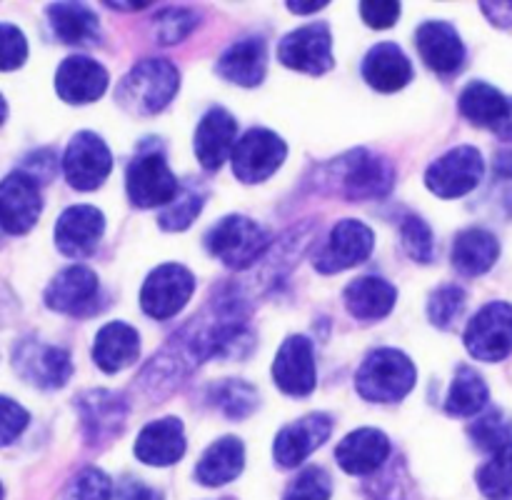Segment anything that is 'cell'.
I'll use <instances>...</instances> for the list:
<instances>
[{
  "mask_svg": "<svg viewBox=\"0 0 512 500\" xmlns=\"http://www.w3.org/2000/svg\"><path fill=\"white\" fill-rule=\"evenodd\" d=\"M180 73L168 60H143L118 85V103L135 115L160 113L175 98Z\"/></svg>",
  "mask_w": 512,
  "mask_h": 500,
  "instance_id": "6da1fadb",
  "label": "cell"
},
{
  "mask_svg": "<svg viewBox=\"0 0 512 500\" xmlns=\"http://www.w3.org/2000/svg\"><path fill=\"white\" fill-rule=\"evenodd\" d=\"M418 380L413 360L395 348L373 350L355 375V388L370 403H398Z\"/></svg>",
  "mask_w": 512,
  "mask_h": 500,
  "instance_id": "7a4b0ae2",
  "label": "cell"
},
{
  "mask_svg": "<svg viewBox=\"0 0 512 500\" xmlns=\"http://www.w3.org/2000/svg\"><path fill=\"white\" fill-rule=\"evenodd\" d=\"M210 255L228 268H248L268 248V233L245 215H228L205 235Z\"/></svg>",
  "mask_w": 512,
  "mask_h": 500,
  "instance_id": "3957f363",
  "label": "cell"
},
{
  "mask_svg": "<svg viewBox=\"0 0 512 500\" xmlns=\"http://www.w3.org/2000/svg\"><path fill=\"white\" fill-rule=\"evenodd\" d=\"M130 203L138 208H165L180 193L178 178L160 153H143L133 158L125 175Z\"/></svg>",
  "mask_w": 512,
  "mask_h": 500,
  "instance_id": "277c9868",
  "label": "cell"
},
{
  "mask_svg": "<svg viewBox=\"0 0 512 500\" xmlns=\"http://www.w3.org/2000/svg\"><path fill=\"white\" fill-rule=\"evenodd\" d=\"M288 155V145L273 130L253 128L235 143L233 155V173L243 183H263L275 170L283 165Z\"/></svg>",
  "mask_w": 512,
  "mask_h": 500,
  "instance_id": "5b68a950",
  "label": "cell"
},
{
  "mask_svg": "<svg viewBox=\"0 0 512 500\" xmlns=\"http://www.w3.org/2000/svg\"><path fill=\"white\" fill-rule=\"evenodd\" d=\"M465 348L473 358L498 363L512 353V305L488 303L465 330Z\"/></svg>",
  "mask_w": 512,
  "mask_h": 500,
  "instance_id": "8992f818",
  "label": "cell"
},
{
  "mask_svg": "<svg viewBox=\"0 0 512 500\" xmlns=\"http://www.w3.org/2000/svg\"><path fill=\"white\" fill-rule=\"evenodd\" d=\"M195 290V278L183 265H160L140 290V305L155 320H168L185 308Z\"/></svg>",
  "mask_w": 512,
  "mask_h": 500,
  "instance_id": "52a82bcc",
  "label": "cell"
},
{
  "mask_svg": "<svg viewBox=\"0 0 512 500\" xmlns=\"http://www.w3.org/2000/svg\"><path fill=\"white\" fill-rule=\"evenodd\" d=\"M483 155L473 145H458L435 160L425 173V185L438 198H460L470 193L483 178Z\"/></svg>",
  "mask_w": 512,
  "mask_h": 500,
  "instance_id": "ba28073f",
  "label": "cell"
},
{
  "mask_svg": "<svg viewBox=\"0 0 512 500\" xmlns=\"http://www.w3.org/2000/svg\"><path fill=\"white\" fill-rule=\"evenodd\" d=\"M113 168V155L103 138L90 130L73 135L63 155V170L75 190H95L105 183Z\"/></svg>",
  "mask_w": 512,
  "mask_h": 500,
  "instance_id": "9c48e42d",
  "label": "cell"
},
{
  "mask_svg": "<svg viewBox=\"0 0 512 500\" xmlns=\"http://www.w3.org/2000/svg\"><path fill=\"white\" fill-rule=\"evenodd\" d=\"M278 60L290 70L320 75L333 68V38L325 23L293 30L278 43Z\"/></svg>",
  "mask_w": 512,
  "mask_h": 500,
  "instance_id": "30bf717a",
  "label": "cell"
},
{
  "mask_svg": "<svg viewBox=\"0 0 512 500\" xmlns=\"http://www.w3.org/2000/svg\"><path fill=\"white\" fill-rule=\"evenodd\" d=\"M43 210L38 180L33 175L15 170L0 183V228L10 235H23L38 223Z\"/></svg>",
  "mask_w": 512,
  "mask_h": 500,
  "instance_id": "8fae6325",
  "label": "cell"
},
{
  "mask_svg": "<svg viewBox=\"0 0 512 500\" xmlns=\"http://www.w3.org/2000/svg\"><path fill=\"white\" fill-rule=\"evenodd\" d=\"M373 230L360 220H340L330 230L328 243L315 255V270L330 275L360 265L373 253Z\"/></svg>",
  "mask_w": 512,
  "mask_h": 500,
  "instance_id": "7c38bea8",
  "label": "cell"
},
{
  "mask_svg": "<svg viewBox=\"0 0 512 500\" xmlns=\"http://www.w3.org/2000/svg\"><path fill=\"white\" fill-rule=\"evenodd\" d=\"M13 363L20 378H25L28 383L38 385L43 390L63 388L70 375H73V363H70L68 350L35 343V340H23L15 348Z\"/></svg>",
  "mask_w": 512,
  "mask_h": 500,
  "instance_id": "4fadbf2b",
  "label": "cell"
},
{
  "mask_svg": "<svg viewBox=\"0 0 512 500\" xmlns=\"http://www.w3.org/2000/svg\"><path fill=\"white\" fill-rule=\"evenodd\" d=\"M340 190L350 200L380 198L393 188V168L388 160L375 158L368 150H355L340 160Z\"/></svg>",
  "mask_w": 512,
  "mask_h": 500,
  "instance_id": "5bb4252c",
  "label": "cell"
},
{
  "mask_svg": "<svg viewBox=\"0 0 512 500\" xmlns=\"http://www.w3.org/2000/svg\"><path fill=\"white\" fill-rule=\"evenodd\" d=\"M100 295L98 275L85 265H70L53 278L45 290V305L68 315H83L95 308Z\"/></svg>",
  "mask_w": 512,
  "mask_h": 500,
  "instance_id": "9a60e30c",
  "label": "cell"
},
{
  "mask_svg": "<svg viewBox=\"0 0 512 500\" xmlns=\"http://www.w3.org/2000/svg\"><path fill=\"white\" fill-rule=\"evenodd\" d=\"M273 378L283 393L308 395L315 388V358H313V343L305 335H290L283 345H280L278 355L273 363Z\"/></svg>",
  "mask_w": 512,
  "mask_h": 500,
  "instance_id": "2e32d148",
  "label": "cell"
},
{
  "mask_svg": "<svg viewBox=\"0 0 512 500\" xmlns=\"http://www.w3.org/2000/svg\"><path fill=\"white\" fill-rule=\"evenodd\" d=\"M105 218L93 205H73L63 210L55 225V245L68 258H85L103 238Z\"/></svg>",
  "mask_w": 512,
  "mask_h": 500,
  "instance_id": "e0dca14e",
  "label": "cell"
},
{
  "mask_svg": "<svg viewBox=\"0 0 512 500\" xmlns=\"http://www.w3.org/2000/svg\"><path fill=\"white\" fill-rule=\"evenodd\" d=\"M55 90L65 103H93L108 90V70L93 58L70 55L60 63L58 73H55Z\"/></svg>",
  "mask_w": 512,
  "mask_h": 500,
  "instance_id": "ac0fdd59",
  "label": "cell"
},
{
  "mask_svg": "<svg viewBox=\"0 0 512 500\" xmlns=\"http://www.w3.org/2000/svg\"><path fill=\"white\" fill-rule=\"evenodd\" d=\"M330 430H333V420L325 413H310L300 418L298 423L285 425L273 445L278 465L295 468V465L303 463L313 450H318L330 438Z\"/></svg>",
  "mask_w": 512,
  "mask_h": 500,
  "instance_id": "d6986e66",
  "label": "cell"
},
{
  "mask_svg": "<svg viewBox=\"0 0 512 500\" xmlns=\"http://www.w3.org/2000/svg\"><path fill=\"white\" fill-rule=\"evenodd\" d=\"M420 58L425 65L438 73H455L465 63V45L460 40L458 30L443 20H428L415 33Z\"/></svg>",
  "mask_w": 512,
  "mask_h": 500,
  "instance_id": "ffe728a7",
  "label": "cell"
},
{
  "mask_svg": "<svg viewBox=\"0 0 512 500\" xmlns=\"http://www.w3.org/2000/svg\"><path fill=\"white\" fill-rule=\"evenodd\" d=\"M238 123L225 108H210L195 130V155L205 170H218L233 155Z\"/></svg>",
  "mask_w": 512,
  "mask_h": 500,
  "instance_id": "44dd1931",
  "label": "cell"
},
{
  "mask_svg": "<svg viewBox=\"0 0 512 500\" xmlns=\"http://www.w3.org/2000/svg\"><path fill=\"white\" fill-rule=\"evenodd\" d=\"M390 440L378 428H358L345 435L335 448L340 468L350 475L375 473L388 460Z\"/></svg>",
  "mask_w": 512,
  "mask_h": 500,
  "instance_id": "7402d4cb",
  "label": "cell"
},
{
  "mask_svg": "<svg viewBox=\"0 0 512 500\" xmlns=\"http://www.w3.org/2000/svg\"><path fill=\"white\" fill-rule=\"evenodd\" d=\"M185 453V430L178 418H163L153 420L140 430L138 440H135V455L143 460L145 465H173L183 458Z\"/></svg>",
  "mask_w": 512,
  "mask_h": 500,
  "instance_id": "603a6c76",
  "label": "cell"
},
{
  "mask_svg": "<svg viewBox=\"0 0 512 500\" xmlns=\"http://www.w3.org/2000/svg\"><path fill=\"white\" fill-rule=\"evenodd\" d=\"M363 78L380 93H395L413 80V65L395 43H378L363 60Z\"/></svg>",
  "mask_w": 512,
  "mask_h": 500,
  "instance_id": "cb8c5ba5",
  "label": "cell"
},
{
  "mask_svg": "<svg viewBox=\"0 0 512 500\" xmlns=\"http://www.w3.org/2000/svg\"><path fill=\"white\" fill-rule=\"evenodd\" d=\"M80 415H83V428L88 440L100 443L105 438H113L120 433L128 415V405L120 395L108 393V390H90V393L80 395L78 400Z\"/></svg>",
  "mask_w": 512,
  "mask_h": 500,
  "instance_id": "d4e9b609",
  "label": "cell"
},
{
  "mask_svg": "<svg viewBox=\"0 0 512 500\" xmlns=\"http://www.w3.org/2000/svg\"><path fill=\"white\" fill-rule=\"evenodd\" d=\"M140 335L128 323H108L95 335L93 360L105 373H118L138 360Z\"/></svg>",
  "mask_w": 512,
  "mask_h": 500,
  "instance_id": "484cf974",
  "label": "cell"
},
{
  "mask_svg": "<svg viewBox=\"0 0 512 500\" xmlns=\"http://www.w3.org/2000/svg\"><path fill=\"white\" fill-rule=\"evenodd\" d=\"M265 65H268V55H265V43L260 38H245L230 45L218 60V73L225 80L243 88H253L260 85L265 78Z\"/></svg>",
  "mask_w": 512,
  "mask_h": 500,
  "instance_id": "4316f807",
  "label": "cell"
},
{
  "mask_svg": "<svg viewBox=\"0 0 512 500\" xmlns=\"http://www.w3.org/2000/svg\"><path fill=\"white\" fill-rule=\"evenodd\" d=\"M398 290L383 278L365 275L345 288V305L358 320H380L393 310Z\"/></svg>",
  "mask_w": 512,
  "mask_h": 500,
  "instance_id": "83f0119b",
  "label": "cell"
},
{
  "mask_svg": "<svg viewBox=\"0 0 512 500\" xmlns=\"http://www.w3.org/2000/svg\"><path fill=\"white\" fill-rule=\"evenodd\" d=\"M245 463V448L238 438H220L218 443L210 445L200 458L198 468H195V478L198 483L208 485V488H218V485L230 483L243 473Z\"/></svg>",
  "mask_w": 512,
  "mask_h": 500,
  "instance_id": "f1b7e54d",
  "label": "cell"
},
{
  "mask_svg": "<svg viewBox=\"0 0 512 500\" xmlns=\"http://www.w3.org/2000/svg\"><path fill=\"white\" fill-rule=\"evenodd\" d=\"M48 18L53 33L65 45H95L98 43V15L80 3H53L48 5Z\"/></svg>",
  "mask_w": 512,
  "mask_h": 500,
  "instance_id": "f546056e",
  "label": "cell"
},
{
  "mask_svg": "<svg viewBox=\"0 0 512 500\" xmlns=\"http://www.w3.org/2000/svg\"><path fill=\"white\" fill-rule=\"evenodd\" d=\"M500 243L493 233L480 228L463 230L453 243V265L465 275H483L495 265Z\"/></svg>",
  "mask_w": 512,
  "mask_h": 500,
  "instance_id": "4dcf8cb0",
  "label": "cell"
},
{
  "mask_svg": "<svg viewBox=\"0 0 512 500\" xmlns=\"http://www.w3.org/2000/svg\"><path fill=\"white\" fill-rule=\"evenodd\" d=\"M460 113L470 120V123L480 125V128H498L508 115L510 98H505L498 88L488 83H470L468 88L460 93Z\"/></svg>",
  "mask_w": 512,
  "mask_h": 500,
  "instance_id": "1f68e13d",
  "label": "cell"
},
{
  "mask_svg": "<svg viewBox=\"0 0 512 500\" xmlns=\"http://www.w3.org/2000/svg\"><path fill=\"white\" fill-rule=\"evenodd\" d=\"M485 405H488V385H485L483 375L468 365H460L453 385H450L445 410L455 418H468V415L480 413Z\"/></svg>",
  "mask_w": 512,
  "mask_h": 500,
  "instance_id": "d6a6232c",
  "label": "cell"
},
{
  "mask_svg": "<svg viewBox=\"0 0 512 500\" xmlns=\"http://www.w3.org/2000/svg\"><path fill=\"white\" fill-rule=\"evenodd\" d=\"M478 485L485 498L510 500L512 498V445L498 450L488 463L480 468Z\"/></svg>",
  "mask_w": 512,
  "mask_h": 500,
  "instance_id": "836d02e7",
  "label": "cell"
},
{
  "mask_svg": "<svg viewBox=\"0 0 512 500\" xmlns=\"http://www.w3.org/2000/svg\"><path fill=\"white\" fill-rule=\"evenodd\" d=\"M468 435L480 450L498 453V450L512 445V420L503 410H488L470 425Z\"/></svg>",
  "mask_w": 512,
  "mask_h": 500,
  "instance_id": "e575fe53",
  "label": "cell"
},
{
  "mask_svg": "<svg viewBox=\"0 0 512 500\" xmlns=\"http://www.w3.org/2000/svg\"><path fill=\"white\" fill-rule=\"evenodd\" d=\"M203 193H198V188H185L180 190L178 198L170 205H165L163 213H160L158 223L163 230H185L190 228L195 218L203 210Z\"/></svg>",
  "mask_w": 512,
  "mask_h": 500,
  "instance_id": "d590c367",
  "label": "cell"
},
{
  "mask_svg": "<svg viewBox=\"0 0 512 500\" xmlns=\"http://www.w3.org/2000/svg\"><path fill=\"white\" fill-rule=\"evenodd\" d=\"M213 395L215 403L220 405V410H223L225 415H230V418H245V415L253 413L255 405H258V395H255V390L250 388L248 383H243V380H223L220 385H215Z\"/></svg>",
  "mask_w": 512,
  "mask_h": 500,
  "instance_id": "8d00e7d4",
  "label": "cell"
},
{
  "mask_svg": "<svg viewBox=\"0 0 512 500\" xmlns=\"http://www.w3.org/2000/svg\"><path fill=\"white\" fill-rule=\"evenodd\" d=\"M400 238H403L405 253L418 263H433L435 258V243H433V230L418 215H408L400 228Z\"/></svg>",
  "mask_w": 512,
  "mask_h": 500,
  "instance_id": "74e56055",
  "label": "cell"
},
{
  "mask_svg": "<svg viewBox=\"0 0 512 500\" xmlns=\"http://www.w3.org/2000/svg\"><path fill=\"white\" fill-rule=\"evenodd\" d=\"M113 498V483L108 475L98 468H85L70 480L63 500H110Z\"/></svg>",
  "mask_w": 512,
  "mask_h": 500,
  "instance_id": "f35d334b",
  "label": "cell"
},
{
  "mask_svg": "<svg viewBox=\"0 0 512 500\" xmlns=\"http://www.w3.org/2000/svg\"><path fill=\"white\" fill-rule=\"evenodd\" d=\"M330 495H333V480L323 468L313 465L290 483L283 500H330Z\"/></svg>",
  "mask_w": 512,
  "mask_h": 500,
  "instance_id": "ab89813d",
  "label": "cell"
},
{
  "mask_svg": "<svg viewBox=\"0 0 512 500\" xmlns=\"http://www.w3.org/2000/svg\"><path fill=\"white\" fill-rule=\"evenodd\" d=\"M463 308L465 290L458 288V285H443V288H438L430 295L428 315L433 320V325H438V328H450V323L463 313Z\"/></svg>",
  "mask_w": 512,
  "mask_h": 500,
  "instance_id": "60d3db41",
  "label": "cell"
},
{
  "mask_svg": "<svg viewBox=\"0 0 512 500\" xmlns=\"http://www.w3.org/2000/svg\"><path fill=\"white\" fill-rule=\"evenodd\" d=\"M195 28V15L185 8H168L155 15V38L163 45L180 43Z\"/></svg>",
  "mask_w": 512,
  "mask_h": 500,
  "instance_id": "b9f144b4",
  "label": "cell"
},
{
  "mask_svg": "<svg viewBox=\"0 0 512 500\" xmlns=\"http://www.w3.org/2000/svg\"><path fill=\"white\" fill-rule=\"evenodd\" d=\"M28 58V40L23 30L0 23V70H18Z\"/></svg>",
  "mask_w": 512,
  "mask_h": 500,
  "instance_id": "7bdbcfd3",
  "label": "cell"
},
{
  "mask_svg": "<svg viewBox=\"0 0 512 500\" xmlns=\"http://www.w3.org/2000/svg\"><path fill=\"white\" fill-rule=\"evenodd\" d=\"M28 410L20 403H15L13 398H5L0 395V448L8 443H13L25 428H28Z\"/></svg>",
  "mask_w": 512,
  "mask_h": 500,
  "instance_id": "ee69618b",
  "label": "cell"
},
{
  "mask_svg": "<svg viewBox=\"0 0 512 500\" xmlns=\"http://www.w3.org/2000/svg\"><path fill=\"white\" fill-rule=\"evenodd\" d=\"M360 15L370 28H390L400 18V3H360Z\"/></svg>",
  "mask_w": 512,
  "mask_h": 500,
  "instance_id": "f6af8a7d",
  "label": "cell"
},
{
  "mask_svg": "<svg viewBox=\"0 0 512 500\" xmlns=\"http://www.w3.org/2000/svg\"><path fill=\"white\" fill-rule=\"evenodd\" d=\"M115 500H160V495L155 490H150L148 485H143L140 480L125 478L123 483H118V495Z\"/></svg>",
  "mask_w": 512,
  "mask_h": 500,
  "instance_id": "bcb514c9",
  "label": "cell"
},
{
  "mask_svg": "<svg viewBox=\"0 0 512 500\" xmlns=\"http://www.w3.org/2000/svg\"><path fill=\"white\" fill-rule=\"evenodd\" d=\"M323 8H325V3H318V0H308V3H288L290 13H298V15L318 13V10H323Z\"/></svg>",
  "mask_w": 512,
  "mask_h": 500,
  "instance_id": "7dc6e473",
  "label": "cell"
},
{
  "mask_svg": "<svg viewBox=\"0 0 512 500\" xmlns=\"http://www.w3.org/2000/svg\"><path fill=\"white\" fill-rule=\"evenodd\" d=\"M495 170H498L500 175H508V178H512V150H503V153H498V158H495Z\"/></svg>",
  "mask_w": 512,
  "mask_h": 500,
  "instance_id": "c3c4849f",
  "label": "cell"
},
{
  "mask_svg": "<svg viewBox=\"0 0 512 500\" xmlns=\"http://www.w3.org/2000/svg\"><path fill=\"white\" fill-rule=\"evenodd\" d=\"M495 133H498L503 140H510V143H512V98H510V105H508V115H505L503 123L495 128Z\"/></svg>",
  "mask_w": 512,
  "mask_h": 500,
  "instance_id": "681fc988",
  "label": "cell"
},
{
  "mask_svg": "<svg viewBox=\"0 0 512 500\" xmlns=\"http://www.w3.org/2000/svg\"><path fill=\"white\" fill-rule=\"evenodd\" d=\"M5 115H8V105H5V98H3V95H0V125H3Z\"/></svg>",
  "mask_w": 512,
  "mask_h": 500,
  "instance_id": "f907efd6",
  "label": "cell"
},
{
  "mask_svg": "<svg viewBox=\"0 0 512 500\" xmlns=\"http://www.w3.org/2000/svg\"><path fill=\"white\" fill-rule=\"evenodd\" d=\"M0 500H3V485H0Z\"/></svg>",
  "mask_w": 512,
  "mask_h": 500,
  "instance_id": "816d5d0a",
  "label": "cell"
}]
</instances>
